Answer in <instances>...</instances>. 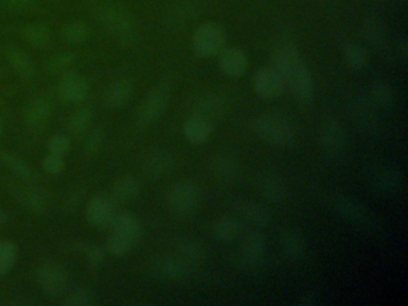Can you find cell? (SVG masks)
Returning <instances> with one entry per match:
<instances>
[{
  "label": "cell",
  "mask_w": 408,
  "mask_h": 306,
  "mask_svg": "<svg viewBox=\"0 0 408 306\" xmlns=\"http://www.w3.org/2000/svg\"><path fill=\"white\" fill-rule=\"evenodd\" d=\"M212 133V124L199 116L190 115L183 124V134L187 140L200 145L206 143Z\"/></svg>",
  "instance_id": "28"
},
{
  "label": "cell",
  "mask_w": 408,
  "mask_h": 306,
  "mask_svg": "<svg viewBox=\"0 0 408 306\" xmlns=\"http://www.w3.org/2000/svg\"><path fill=\"white\" fill-rule=\"evenodd\" d=\"M352 108H353V117L359 129H363L364 132L369 136L377 134L379 131V121L376 116L374 104L371 103V101L363 100V99L356 101Z\"/></svg>",
  "instance_id": "23"
},
{
  "label": "cell",
  "mask_w": 408,
  "mask_h": 306,
  "mask_svg": "<svg viewBox=\"0 0 408 306\" xmlns=\"http://www.w3.org/2000/svg\"><path fill=\"white\" fill-rule=\"evenodd\" d=\"M1 131H3V122H1V117H0V136H1Z\"/></svg>",
  "instance_id": "52"
},
{
  "label": "cell",
  "mask_w": 408,
  "mask_h": 306,
  "mask_svg": "<svg viewBox=\"0 0 408 306\" xmlns=\"http://www.w3.org/2000/svg\"><path fill=\"white\" fill-rule=\"evenodd\" d=\"M0 161H3V164L22 181L33 182L36 178V173L34 171L33 168L27 161L17 157L13 153L0 152Z\"/></svg>",
  "instance_id": "35"
},
{
  "label": "cell",
  "mask_w": 408,
  "mask_h": 306,
  "mask_svg": "<svg viewBox=\"0 0 408 306\" xmlns=\"http://www.w3.org/2000/svg\"><path fill=\"white\" fill-rule=\"evenodd\" d=\"M285 83L289 85L293 99L301 104H310L315 96V85L313 75L304 62L295 68L291 75L286 78Z\"/></svg>",
  "instance_id": "14"
},
{
  "label": "cell",
  "mask_w": 408,
  "mask_h": 306,
  "mask_svg": "<svg viewBox=\"0 0 408 306\" xmlns=\"http://www.w3.org/2000/svg\"><path fill=\"white\" fill-rule=\"evenodd\" d=\"M82 252L85 255L87 263L91 268H99L102 265L106 252L107 249L104 248L102 245H83Z\"/></svg>",
  "instance_id": "44"
},
{
  "label": "cell",
  "mask_w": 408,
  "mask_h": 306,
  "mask_svg": "<svg viewBox=\"0 0 408 306\" xmlns=\"http://www.w3.org/2000/svg\"><path fill=\"white\" fill-rule=\"evenodd\" d=\"M396 53H398V57H399L400 60H402V61H407L408 42L406 38H401L400 41L398 42Z\"/></svg>",
  "instance_id": "51"
},
{
  "label": "cell",
  "mask_w": 408,
  "mask_h": 306,
  "mask_svg": "<svg viewBox=\"0 0 408 306\" xmlns=\"http://www.w3.org/2000/svg\"><path fill=\"white\" fill-rule=\"evenodd\" d=\"M192 109H193L192 115L199 116L212 124L213 121L219 120L225 114L227 104L217 94L206 92L195 99Z\"/></svg>",
  "instance_id": "17"
},
{
  "label": "cell",
  "mask_w": 408,
  "mask_h": 306,
  "mask_svg": "<svg viewBox=\"0 0 408 306\" xmlns=\"http://www.w3.org/2000/svg\"><path fill=\"white\" fill-rule=\"evenodd\" d=\"M363 35L367 43L375 50L382 48L386 41L384 27L374 18H367L363 23Z\"/></svg>",
  "instance_id": "42"
},
{
  "label": "cell",
  "mask_w": 408,
  "mask_h": 306,
  "mask_svg": "<svg viewBox=\"0 0 408 306\" xmlns=\"http://www.w3.org/2000/svg\"><path fill=\"white\" fill-rule=\"evenodd\" d=\"M266 240L259 232L248 233L244 237L239 250L234 254V265L244 272H255L262 267Z\"/></svg>",
  "instance_id": "5"
},
{
  "label": "cell",
  "mask_w": 408,
  "mask_h": 306,
  "mask_svg": "<svg viewBox=\"0 0 408 306\" xmlns=\"http://www.w3.org/2000/svg\"><path fill=\"white\" fill-rule=\"evenodd\" d=\"M219 68L229 78H239L247 72L249 66L247 54L244 50L232 47L224 48L219 53Z\"/></svg>",
  "instance_id": "19"
},
{
  "label": "cell",
  "mask_w": 408,
  "mask_h": 306,
  "mask_svg": "<svg viewBox=\"0 0 408 306\" xmlns=\"http://www.w3.org/2000/svg\"><path fill=\"white\" fill-rule=\"evenodd\" d=\"M36 282L47 297L57 298L66 291L69 277L62 265L54 262H45L37 268Z\"/></svg>",
  "instance_id": "11"
},
{
  "label": "cell",
  "mask_w": 408,
  "mask_h": 306,
  "mask_svg": "<svg viewBox=\"0 0 408 306\" xmlns=\"http://www.w3.org/2000/svg\"><path fill=\"white\" fill-rule=\"evenodd\" d=\"M318 303V294L316 293V291L308 290L303 292L300 297V300H298V304L300 305L304 306H313L316 305Z\"/></svg>",
  "instance_id": "50"
},
{
  "label": "cell",
  "mask_w": 408,
  "mask_h": 306,
  "mask_svg": "<svg viewBox=\"0 0 408 306\" xmlns=\"http://www.w3.org/2000/svg\"><path fill=\"white\" fill-rule=\"evenodd\" d=\"M47 149H48V153L64 156L70 149V139L64 134H55L50 138V140L47 143Z\"/></svg>",
  "instance_id": "48"
},
{
  "label": "cell",
  "mask_w": 408,
  "mask_h": 306,
  "mask_svg": "<svg viewBox=\"0 0 408 306\" xmlns=\"http://www.w3.org/2000/svg\"><path fill=\"white\" fill-rule=\"evenodd\" d=\"M320 145L325 154L332 159H340L346 154L350 139L340 121L330 119L323 122L320 129Z\"/></svg>",
  "instance_id": "8"
},
{
  "label": "cell",
  "mask_w": 408,
  "mask_h": 306,
  "mask_svg": "<svg viewBox=\"0 0 408 306\" xmlns=\"http://www.w3.org/2000/svg\"><path fill=\"white\" fill-rule=\"evenodd\" d=\"M213 236L220 242H231L239 237V225L232 218H220L212 226Z\"/></svg>",
  "instance_id": "40"
},
{
  "label": "cell",
  "mask_w": 408,
  "mask_h": 306,
  "mask_svg": "<svg viewBox=\"0 0 408 306\" xmlns=\"http://www.w3.org/2000/svg\"><path fill=\"white\" fill-rule=\"evenodd\" d=\"M134 92V85L132 80L128 78H121L111 84L104 94V101L106 107L111 109L124 108L132 99Z\"/></svg>",
  "instance_id": "22"
},
{
  "label": "cell",
  "mask_w": 408,
  "mask_h": 306,
  "mask_svg": "<svg viewBox=\"0 0 408 306\" xmlns=\"http://www.w3.org/2000/svg\"><path fill=\"white\" fill-rule=\"evenodd\" d=\"M22 38L27 45L34 48H45L53 40V34L45 23H30L23 27Z\"/></svg>",
  "instance_id": "31"
},
{
  "label": "cell",
  "mask_w": 408,
  "mask_h": 306,
  "mask_svg": "<svg viewBox=\"0 0 408 306\" xmlns=\"http://www.w3.org/2000/svg\"><path fill=\"white\" fill-rule=\"evenodd\" d=\"M200 203V191L198 186L190 181L174 184L167 194L168 208L173 214L187 217L195 212Z\"/></svg>",
  "instance_id": "6"
},
{
  "label": "cell",
  "mask_w": 408,
  "mask_h": 306,
  "mask_svg": "<svg viewBox=\"0 0 408 306\" xmlns=\"http://www.w3.org/2000/svg\"><path fill=\"white\" fill-rule=\"evenodd\" d=\"M371 103L381 109H389L394 104V92L389 84L382 80L375 82L370 87Z\"/></svg>",
  "instance_id": "38"
},
{
  "label": "cell",
  "mask_w": 408,
  "mask_h": 306,
  "mask_svg": "<svg viewBox=\"0 0 408 306\" xmlns=\"http://www.w3.org/2000/svg\"><path fill=\"white\" fill-rule=\"evenodd\" d=\"M43 169L47 174L52 175V176H59L65 169L64 156L48 153L43 159Z\"/></svg>",
  "instance_id": "46"
},
{
  "label": "cell",
  "mask_w": 408,
  "mask_h": 306,
  "mask_svg": "<svg viewBox=\"0 0 408 306\" xmlns=\"http://www.w3.org/2000/svg\"><path fill=\"white\" fill-rule=\"evenodd\" d=\"M170 101V89L161 84L153 87L138 108L136 122L141 126H148L161 117Z\"/></svg>",
  "instance_id": "9"
},
{
  "label": "cell",
  "mask_w": 408,
  "mask_h": 306,
  "mask_svg": "<svg viewBox=\"0 0 408 306\" xmlns=\"http://www.w3.org/2000/svg\"><path fill=\"white\" fill-rule=\"evenodd\" d=\"M190 265L178 256H163L157 258L151 265V272L155 277L167 280V282H178L187 277Z\"/></svg>",
  "instance_id": "20"
},
{
  "label": "cell",
  "mask_w": 408,
  "mask_h": 306,
  "mask_svg": "<svg viewBox=\"0 0 408 306\" xmlns=\"http://www.w3.org/2000/svg\"><path fill=\"white\" fill-rule=\"evenodd\" d=\"M90 92V85L85 77L66 72L62 75L58 83V95L67 103H79L87 99Z\"/></svg>",
  "instance_id": "15"
},
{
  "label": "cell",
  "mask_w": 408,
  "mask_h": 306,
  "mask_svg": "<svg viewBox=\"0 0 408 306\" xmlns=\"http://www.w3.org/2000/svg\"><path fill=\"white\" fill-rule=\"evenodd\" d=\"M174 157L171 153L164 150H156L148 153L143 161V171L150 180H160L171 173L174 168Z\"/></svg>",
  "instance_id": "21"
},
{
  "label": "cell",
  "mask_w": 408,
  "mask_h": 306,
  "mask_svg": "<svg viewBox=\"0 0 408 306\" xmlns=\"http://www.w3.org/2000/svg\"><path fill=\"white\" fill-rule=\"evenodd\" d=\"M94 304V296L87 289H79L72 292L65 300L67 306H90Z\"/></svg>",
  "instance_id": "47"
},
{
  "label": "cell",
  "mask_w": 408,
  "mask_h": 306,
  "mask_svg": "<svg viewBox=\"0 0 408 306\" xmlns=\"http://www.w3.org/2000/svg\"><path fill=\"white\" fill-rule=\"evenodd\" d=\"M241 217L254 228H267L272 221V214L267 207L253 201H246L239 206Z\"/></svg>",
  "instance_id": "29"
},
{
  "label": "cell",
  "mask_w": 408,
  "mask_h": 306,
  "mask_svg": "<svg viewBox=\"0 0 408 306\" xmlns=\"http://www.w3.org/2000/svg\"><path fill=\"white\" fill-rule=\"evenodd\" d=\"M344 58L351 70L362 71L367 67V50L356 42H350L344 47Z\"/></svg>",
  "instance_id": "39"
},
{
  "label": "cell",
  "mask_w": 408,
  "mask_h": 306,
  "mask_svg": "<svg viewBox=\"0 0 408 306\" xmlns=\"http://www.w3.org/2000/svg\"><path fill=\"white\" fill-rule=\"evenodd\" d=\"M6 59L10 66L13 67V70L23 78L30 79L35 75V65L33 60L21 48L10 47L6 52Z\"/></svg>",
  "instance_id": "34"
},
{
  "label": "cell",
  "mask_w": 408,
  "mask_h": 306,
  "mask_svg": "<svg viewBox=\"0 0 408 306\" xmlns=\"http://www.w3.org/2000/svg\"><path fill=\"white\" fill-rule=\"evenodd\" d=\"M54 109V101L50 96L38 95L30 101L25 109L24 120L30 129H41L50 120Z\"/></svg>",
  "instance_id": "18"
},
{
  "label": "cell",
  "mask_w": 408,
  "mask_h": 306,
  "mask_svg": "<svg viewBox=\"0 0 408 306\" xmlns=\"http://www.w3.org/2000/svg\"><path fill=\"white\" fill-rule=\"evenodd\" d=\"M36 0H0V6L11 11H29L36 8Z\"/></svg>",
  "instance_id": "49"
},
{
  "label": "cell",
  "mask_w": 408,
  "mask_h": 306,
  "mask_svg": "<svg viewBox=\"0 0 408 306\" xmlns=\"http://www.w3.org/2000/svg\"><path fill=\"white\" fill-rule=\"evenodd\" d=\"M1 218H3V211H1V208H0V221H1Z\"/></svg>",
  "instance_id": "53"
},
{
  "label": "cell",
  "mask_w": 408,
  "mask_h": 306,
  "mask_svg": "<svg viewBox=\"0 0 408 306\" xmlns=\"http://www.w3.org/2000/svg\"><path fill=\"white\" fill-rule=\"evenodd\" d=\"M281 253L291 261H298L303 258L307 252V243L304 237L300 232L293 228L284 230L279 237Z\"/></svg>",
  "instance_id": "25"
},
{
  "label": "cell",
  "mask_w": 408,
  "mask_h": 306,
  "mask_svg": "<svg viewBox=\"0 0 408 306\" xmlns=\"http://www.w3.org/2000/svg\"><path fill=\"white\" fill-rule=\"evenodd\" d=\"M18 250L11 240H0V277L8 274L16 263Z\"/></svg>",
  "instance_id": "43"
},
{
  "label": "cell",
  "mask_w": 408,
  "mask_h": 306,
  "mask_svg": "<svg viewBox=\"0 0 408 306\" xmlns=\"http://www.w3.org/2000/svg\"><path fill=\"white\" fill-rule=\"evenodd\" d=\"M193 50L195 53L210 58L218 55L227 45V33L216 23H205L194 31Z\"/></svg>",
  "instance_id": "7"
},
{
  "label": "cell",
  "mask_w": 408,
  "mask_h": 306,
  "mask_svg": "<svg viewBox=\"0 0 408 306\" xmlns=\"http://www.w3.org/2000/svg\"><path fill=\"white\" fill-rule=\"evenodd\" d=\"M17 199L23 206L27 207L29 211L42 214L45 213L48 208V201L40 189L34 187H18L16 189Z\"/></svg>",
  "instance_id": "33"
},
{
  "label": "cell",
  "mask_w": 408,
  "mask_h": 306,
  "mask_svg": "<svg viewBox=\"0 0 408 306\" xmlns=\"http://www.w3.org/2000/svg\"><path fill=\"white\" fill-rule=\"evenodd\" d=\"M253 83L256 94L266 100L281 95L285 85L284 79L273 67H262L256 71Z\"/></svg>",
  "instance_id": "16"
},
{
  "label": "cell",
  "mask_w": 408,
  "mask_h": 306,
  "mask_svg": "<svg viewBox=\"0 0 408 306\" xmlns=\"http://www.w3.org/2000/svg\"><path fill=\"white\" fill-rule=\"evenodd\" d=\"M211 170L216 177L224 182H232L239 178V164L229 154H218L211 161Z\"/></svg>",
  "instance_id": "32"
},
{
  "label": "cell",
  "mask_w": 408,
  "mask_h": 306,
  "mask_svg": "<svg viewBox=\"0 0 408 306\" xmlns=\"http://www.w3.org/2000/svg\"><path fill=\"white\" fill-rule=\"evenodd\" d=\"M90 38V28L82 21L71 22L62 30V41L67 45H82Z\"/></svg>",
  "instance_id": "37"
},
{
  "label": "cell",
  "mask_w": 408,
  "mask_h": 306,
  "mask_svg": "<svg viewBox=\"0 0 408 306\" xmlns=\"http://www.w3.org/2000/svg\"><path fill=\"white\" fill-rule=\"evenodd\" d=\"M109 228L106 249L115 256L129 253L141 240V223L131 212H118Z\"/></svg>",
  "instance_id": "3"
},
{
  "label": "cell",
  "mask_w": 408,
  "mask_h": 306,
  "mask_svg": "<svg viewBox=\"0 0 408 306\" xmlns=\"http://www.w3.org/2000/svg\"><path fill=\"white\" fill-rule=\"evenodd\" d=\"M176 256L181 258L185 265H200L206 257V252L204 245L194 238H181L175 245Z\"/></svg>",
  "instance_id": "27"
},
{
  "label": "cell",
  "mask_w": 408,
  "mask_h": 306,
  "mask_svg": "<svg viewBox=\"0 0 408 306\" xmlns=\"http://www.w3.org/2000/svg\"><path fill=\"white\" fill-rule=\"evenodd\" d=\"M76 64V55L70 52H62L55 54L45 62V68L54 75H64L70 72L71 68Z\"/></svg>",
  "instance_id": "41"
},
{
  "label": "cell",
  "mask_w": 408,
  "mask_h": 306,
  "mask_svg": "<svg viewBox=\"0 0 408 306\" xmlns=\"http://www.w3.org/2000/svg\"><path fill=\"white\" fill-rule=\"evenodd\" d=\"M254 136L276 147H289L296 141L293 122L279 114H261L251 122Z\"/></svg>",
  "instance_id": "2"
},
{
  "label": "cell",
  "mask_w": 408,
  "mask_h": 306,
  "mask_svg": "<svg viewBox=\"0 0 408 306\" xmlns=\"http://www.w3.org/2000/svg\"><path fill=\"white\" fill-rule=\"evenodd\" d=\"M141 193V184L134 177L119 178L111 187V199L115 201L116 205H125L136 199Z\"/></svg>",
  "instance_id": "30"
},
{
  "label": "cell",
  "mask_w": 408,
  "mask_h": 306,
  "mask_svg": "<svg viewBox=\"0 0 408 306\" xmlns=\"http://www.w3.org/2000/svg\"><path fill=\"white\" fill-rule=\"evenodd\" d=\"M92 117H94V112L90 107L78 108L71 115L69 124H67V131L71 136H74V137L82 136L90 127Z\"/></svg>",
  "instance_id": "36"
},
{
  "label": "cell",
  "mask_w": 408,
  "mask_h": 306,
  "mask_svg": "<svg viewBox=\"0 0 408 306\" xmlns=\"http://www.w3.org/2000/svg\"><path fill=\"white\" fill-rule=\"evenodd\" d=\"M260 194L265 199L273 203H281L284 201L288 194V188L284 181L279 176L273 174H265L259 178L258 182Z\"/></svg>",
  "instance_id": "26"
},
{
  "label": "cell",
  "mask_w": 408,
  "mask_h": 306,
  "mask_svg": "<svg viewBox=\"0 0 408 306\" xmlns=\"http://www.w3.org/2000/svg\"><path fill=\"white\" fill-rule=\"evenodd\" d=\"M104 143V132L102 129H94L92 132L87 134L84 141V153L87 157L95 156L99 153Z\"/></svg>",
  "instance_id": "45"
},
{
  "label": "cell",
  "mask_w": 408,
  "mask_h": 306,
  "mask_svg": "<svg viewBox=\"0 0 408 306\" xmlns=\"http://www.w3.org/2000/svg\"><path fill=\"white\" fill-rule=\"evenodd\" d=\"M271 62H272L271 67H273L283 77L285 82L286 78L291 75V72L298 65H301L303 60L293 40L283 35L281 38H276L274 42Z\"/></svg>",
  "instance_id": "10"
},
{
  "label": "cell",
  "mask_w": 408,
  "mask_h": 306,
  "mask_svg": "<svg viewBox=\"0 0 408 306\" xmlns=\"http://www.w3.org/2000/svg\"><path fill=\"white\" fill-rule=\"evenodd\" d=\"M332 205L339 217L355 228L367 233H377L381 230L379 219L358 200L347 195H335Z\"/></svg>",
  "instance_id": "4"
},
{
  "label": "cell",
  "mask_w": 408,
  "mask_h": 306,
  "mask_svg": "<svg viewBox=\"0 0 408 306\" xmlns=\"http://www.w3.org/2000/svg\"><path fill=\"white\" fill-rule=\"evenodd\" d=\"M372 187L381 194H400L404 191L405 180L400 170L392 166H379L372 169L370 174Z\"/></svg>",
  "instance_id": "13"
},
{
  "label": "cell",
  "mask_w": 408,
  "mask_h": 306,
  "mask_svg": "<svg viewBox=\"0 0 408 306\" xmlns=\"http://www.w3.org/2000/svg\"><path fill=\"white\" fill-rule=\"evenodd\" d=\"M99 23L111 36L125 46L136 43L139 36L136 18L116 0H101L95 8Z\"/></svg>",
  "instance_id": "1"
},
{
  "label": "cell",
  "mask_w": 408,
  "mask_h": 306,
  "mask_svg": "<svg viewBox=\"0 0 408 306\" xmlns=\"http://www.w3.org/2000/svg\"><path fill=\"white\" fill-rule=\"evenodd\" d=\"M118 212V205L111 196L99 194L91 198L87 203L85 217L91 226L109 228Z\"/></svg>",
  "instance_id": "12"
},
{
  "label": "cell",
  "mask_w": 408,
  "mask_h": 306,
  "mask_svg": "<svg viewBox=\"0 0 408 306\" xmlns=\"http://www.w3.org/2000/svg\"><path fill=\"white\" fill-rule=\"evenodd\" d=\"M198 10L199 0H175L168 10V22L175 28H181L193 21Z\"/></svg>",
  "instance_id": "24"
}]
</instances>
